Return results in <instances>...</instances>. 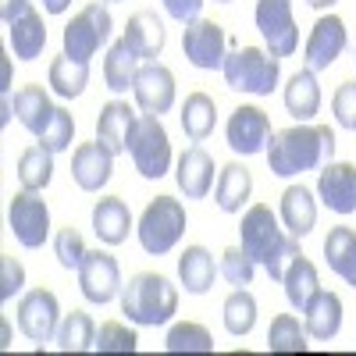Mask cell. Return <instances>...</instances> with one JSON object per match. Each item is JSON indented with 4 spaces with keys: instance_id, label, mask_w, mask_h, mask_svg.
I'll list each match as a JSON object with an SVG mask.
<instances>
[{
    "instance_id": "1",
    "label": "cell",
    "mask_w": 356,
    "mask_h": 356,
    "mask_svg": "<svg viewBox=\"0 0 356 356\" xmlns=\"http://www.w3.org/2000/svg\"><path fill=\"white\" fill-rule=\"evenodd\" d=\"M335 157V132L328 125H292L267 143V168L278 178H296L303 171L324 168Z\"/></svg>"
},
{
    "instance_id": "2",
    "label": "cell",
    "mask_w": 356,
    "mask_h": 356,
    "mask_svg": "<svg viewBox=\"0 0 356 356\" xmlns=\"http://www.w3.org/2000/svg\"><path fill=\"white\" fill-rule=\"evenodd\" d=\"M239 235H243V250L267 267V275L275 282L285 278L289 264L300 257V239L296 235H285V228H278V218L267 203H253L250 211L239 221Z\"/></svg>"
},
{
    "instance_id": "3",
    "label": "cell",
    "mask_w": 356,
    "mask_h": 356,
    "mask_svg": "<svg viewBox=\"0 0 356 356\" xmlns=\"http://www.w3.org/2000/svg\"><path fill=\"white\" fill-rule=\"evenodd\" d=\"M175 310H178V289L157 271H139L122 289V314L139 328L168 324Z\"/></svg>"
},
{
    "instance_id": "4",
    "label": "cell",
    "mask_w": 356,
    "mask_h": 356,
    "mask_svg": "<svg viewBox=\"0 0 356 356\" xmlns=\"http://www.w3.org/2000/svg\"><path fill=\"white\" fill-rule=\"evenodd\" d=\"M225 82L235 93H250V97H271L278 75H282V57H275L271 50H260V47H243V50H232L225 57Z\"/></svg>"
},
{
    "instance_id": "5",
    "label": "cell",
    "mask_w": 356,
    "mask_h": 356,
    "mask_svg": "<svg viewBox=\"0 0 356 356\" xmlns=\"http://www.w3.org/2000/svg\"><path fill=\"white\" fill-rule=\"evenodd\" d=\"M186 207L182 200L175 196H157L146 203V211L139 214V246L150 253V257H164L178 246V239L186 235Z\"/></svg>"
},
{
    "instance_id": "6",
    "label": "cell",
    "mask_w": 356,
    "mask_h": 356,
    "mask_svg": "<svg viewBox=\"0 0 356 356\" xmlns=\"http://www.w3.org/2000/svg\"><path fill=\"white\" fill-rule=\"evenodd\" d=\"M132 164L143 178H164L171 168V139L157 114H139V122L129 139Z\"/></svg>"
},
{
    "instance_id": "7",
    "label": "cell",
    "mask_w": 356,
    "mask_h": 356,
    "mask_svg": "<svg viewBox=\"0 0 356 356\" xmlns=\"http://www.w3.org/2000/svg\"><path fill=\"white\" fill-rule=\"evenodd\" d=\"M111 11L104 4H86L68 25H65V54L75 57V61H89V57H97V50L111 40Z\"/></svg>"
},
{
    "instance_id": "8",
    "label": "cell",
    "mask_w": 356,
    "mask_h": 356,
    "mask_svg": "<svg viewBox=\"0 0 356 356\" xmlns=\"http://www.w3.org/2000/svg\"><path fill=\"white\" fill-rule=\"evenodd\" d=\"M8 228L15 232V239L25 250H40L50 235V207L40 193L22 189L8 203Z\"/></svg>"
},
{
    "instance_id": "9",
    "label": "cell",
    "mask_w": 356,
    "mask_h": 356,
    "mask_svg": "<svg viewBox=\"0 0 356 356\" xmlns=\"http://www.w3.org/2000/svg\"><path fill=\"white\" fill-rule=\"evenodd\" d=\"M253 18L275 57H292L300 50V25L292 18V0H257Z\"/></svg>"
},
{
    "instance_id": "10",
    "label": "cell",
    "mask_w": 356,
    "mask_h": 356,
    "mask_svg": "<svg viewBox=\"0 0 356 356\" xmlns=\"http://www.w3.org/2000/svg\"><path fill=\"white\" fill-rule=\"evenodd\" d=\"M57 328H61V303L50 289H33L22 296L18 303V332L36 342L47 346L50 339H57Z\"/></svg>"
},
{
    "instance_id": "11",
    "label": "cell",
    "mask_w": 356,
    "mask_h": 356,
    "mask_svg": "<svg viewBox=\"0 0 356 356\" xmlns=\"http://www.w3.org/2000/svg\"><path fill=\"white\" fill-rule=\"evenodd\" d=\"M228 50V36L225 29L211 18H196L182 29V54L189 57L193 68H203V72H214L225 65V54Z\"/></svg>"
},
{
    "instance_id": "12",
    "label": "cell",
    "mask_w": 356,
    "mask_h": 356,
    "mask_svg": "<svg viewBox=\"0 0 356 356\" xmlns=\"http://www.w3.org/2000/svg\"><path fill=\"white\" fill-rule=\"evenodd\" d=\"M79 289L89 303H111L114 296H122V267H118V260L107 253V250H89L82 267H79Z\"/></svg>"
},
{
    "instance_id": "13",
    "label": "cell",
    "mask_w": 356,
    "mask_h": 356,
    "mask_svg": "<svg viewBox=\"0 0 356 356\" xmlns=\"http://www.w3.org/2000/svg\"><path fill=\"white\" fill-rule=\"evenodd\" d=\"M225 139H228L232 150L243 154V157L264 154L267 143H271V118H267V111H260L253 104L235 107L228 125H225Z\"/></svg>"
},
{
    "instance_id": "14",
    "label": "cell",
    "mask_w": 356,
    "mask_h": 356,
    "mask_svg": "<svg viewBox=\"0 0 356 356\" xmlns=\"http://www.w3.org/2000/svg\"><path fill=\"white\" fill-rule=\"evenodd\" d=\"M349 36H346V22L339 15H321L310 29V40L303 47V65L310 72H324V68H332L342 50H346Z\"/></svg>"
},
{
    "instance_id": "15",
    "label": "cell",
    "mask_w": 356,
    "mask_h": 356,
    "mask_svg": "<svg viewBox=\"0 0 356 356\" xmlns=\"http://www.w3.org/2000/svg\"><path fill=\"white\" fill-rule=\"evenodd\" d=\"M114 175V150L97 143H79L72 154V178L82 193H100Z\"/></svg>"
},
{
    "instance_id": "16",
    "label": "cell",
    "mask_w": 356,
    "mask_h": 356,
    "mask_svg": "<svg viewBox=\"0 0 356 356\" xmlns=\"http://www.w3.org/2000/svg\"><path fill=\"white\" fill-rule=\"evenodd\" d=\"M132 93H136V104L143 114H168L175 107V75L171 68L157 65V61H146L136 75V86H132Z\"/></svg>"
},
{
    "instance_id": "17",
    "label": "cell",
    "mask_w": 356,
    "mask_h": 356,
    "mask_svg": "<svg viewBox=\"0 0 356 356\" xmlns=\"http://www.w3.org/2000/svg\"><path fill=\"white\" fill-rule=\"evenodd\" d=\"M317 196L335 214H356V168L346 161H328L317 175Z\"/></svg>"
},
{
    "instance_id": "18",
    "label": "cell",
    "mask_w": 356,
    "mask_h": 356,
    "mask_svg": "<svg viewBox=\"0 0 356 356\" xmlns=\"http://www.w3.org/2000/svg\"><path fill=\"white\" fill-rule=\"evenodd\" d=\"M175 182L186 200H203L214 186V157L203 146H189L175 164Z\"/></svg>"
},
{
    "instance_id": "19",
    "label": "cell",
    "mask_w": 356,
    "mask_h": 356,
    "mask_svg": "<svg viewBox=\"0 0 356 356\" xmlns=\"http://www.w3.org/2000/svg\"><path fill=\"white\" fill-rule=\"evenodd\" d=\"M139 122V114L125 104V100H111L100 107V118H97V139L104 146H111L114 154H129V139H132V129Z\"/></svg>"
},
{
    "instance_id": "20",
    "label": "cell",
    "mask_w": 356,
    "mask_h": 356,
    "mask_svg": "<svg viewBox=\"0 0 356 356\" xmlns=\"http://www.w3.org/2000/svg\"><path fill=\"white\" fill-rule=\"evenodd\" d=\"M93 232L104 246H122L132 232V214L122 196H104L93 207Z\"/></svg>"
},
{
    "instance_id": "21",
    "label": "cell",
    "mask_w": 356,
    "mask_h": 356,
    "mask_svg": "<svg viewBox=\"0 0 356 356\" xmlns=\"http://www.w3.org/2000/svg\"><path fill=\"white\" fill-rule=\"evenodd\" d=\"M303 324H307V335L317 339V342H328L342 332V300L335 292H324L317 289V296L303 307Z\"/></svg>"
},
{
    "instance_id": "22",
    "label": "cell",
    "mask_w": 356,
    "mask_h": 356,
    "mask_svg": "<svg viewBox=\"0 0 356 356\" xmlns=\"http://www.w3.org/2000/svg\"><path fill=\"white\" fill-rule=\"evenodd\" d=\"M253 196V175L246 164L232 161L218 171V186H214V203L221 207L225 214H239L246 200Z\"/></svg>"
},
{
    "instance_id": "23",
    "label": "cell",
    "mask_w": 356,
    "mask_h": 356,
    "mask_svg": "<svg viewBox=\"0 0 356 356\" xmlns=\"http://www.w3.org/2000/svg\"><path fill=\"white\" fill-rule=\"evenodd\" d=\"M125 43L139 54V61H157L164 43H168V33H164V22L154 15V11H139L129 18L125 25Z\"/></svg>"
},
{
    "instance_id": "24",
    "label": "cell",
    "mask_w": 356,
    "mask_h": 356,
    "mask_svg": "<svg viewBox=\"0 0 356 356\" xmlns=\"http://www.w3.org/2000/svg\"><path fill=\"white\" fill-rule=\"evenodd\" d=\"M11 111H15V118H18V125L29 129V132L40 139L43 129L50 125V118H54L57 107L50 104V97H47L43 86H22L18 93H15V100H11Z\"/></svg>"
},
{
    "instance_id": "25",
    "label": "cell",
    "mask_w": 356,
    "mask_h": 356,
    "mask_svg": "<svg viewBox=\"0 0 356 356\" xmlns=\"http://www.w3.org/2000/svg\"><path fill=\"white\" fill-rule=\"evenodd\" d=\"M8 43L15 50L18 61H36L47 47V25H43V15L36 8H29L22 18H15L8 25Z\"/></svg>"
},
{
    "instance_id": "26",
    "label": "cell",
    "mask_w": 356,
    "mask_h": 356,
    "mask_svg": "<svg viewBox=\"0 0 356 356\" xmlns=\"http://www.w3.org/2000/svg\"><path fill=\"white\" fill-rule=\"evenodd\" d=\"M282 225L289 235L303 239V235L314 232L317 225V203H314V193L307 186H289L282 193Z\"/></svg>"
},
{
    "instance_id": "27",
    "label": "cell",
    "mask_w": 356,
    "mask_h": 356,
    "mask_svg": "<svg viewBox=\"0 0 356 356\" xmlns=\"http://www.w3.org/2000/svg\"><path fill=\"white\" fill-rule=\"evenodd\" d=\"M285 111L296 118V122H310V118L321 111V86H317V72L303 68V72H296L285 86Z\"/></svg>"
},
{
    "instance_id": "28",
    "label": "cell",
    "mask_w": 356,
    "mask_h": 356,
    "mask_svg": "<svg viewBox=\"0 0 356 356\" xmlns=\"http://www.w3.org/2000/svg\"><path fill=\"white\" fill-rule=\"evenodd\" d=\"M214 275H218V264H214L211 250H203V246H186V253L178 257V282L186 285L189 296L211 292Z\"/></svg>"
},
{
    "instance_id": "29",
    "label": "cell",
    "mask_w": 356,
    "mask_h": 356,
    "mask_svg": "<svg viewBox=\"0 0 356 356\" xmlns=\"http://www.w3.org/2000/svg\"><path fill=\"white\" fill-rule=\"evenodd\" d=\"M139 54L125 43V40H118L107 57H104V82L111 93H129V89L136 86V75H139Z\"/></svg>"
},
{
    "instance_id": "30",
    "label": "cell",
    "mask_w": 356,
    "mask_h": 356,
    "mask_svg": "<svg viewBox=\"0 0 356 356\" xmlns=\"http://www.w3.org/2000/svg\"><path fill=\"white\" fill-rule=\"evenodd\" d=\"M324 257H328V267L346 282L356 289V232L349 225H339L328 232V239H324Z\"/></svg>"
},
{
    "instance_id": "31",
    "label": "cell",
    "mask_w": 356,
    "mask_h": 356,
    "mask_svg": "<svg viewBox=\"0 0 356 356\" xmlns=\"http://www.w3.org/2000/svg\"><path fill=\"white\" fill-rule=\"evenodd\" d=\"M282 285H285V300H289V307H292V310H303V307L314 300V296H317V289H321L317 267L300 253V257L289 264V271H285Z\"/></svg>"
},
{
    "instance_id": "32",
    "label": "cell",
    "mask_w": 356,
    "mask_h": 356,
    "mask_svg": "<svg viewBox=\"0 0 356 356\" xmlns=\"http://www.w3.org/2000/svg\"><path fill=\"white\" fill-rule=\"evenodd\" d=\"M89 86V61H75L61 50V57L50 61V89L65 100H75L82 97V89Z\"/></svg>"
},
{
    "instance_id": "33",
    "label": "cell",
    "mask_w": 356,
    "mask_h": 356,
    "mask_svg": "<svg viewBox=\"0 0 356 356\" xmlns=\"http://www.w3.org/2000/svg\"><path fill=\"white\" fill-rule=\"evenodd\" d=\"M218 125V104L207 93H189L182 104V132L193 143H203Z\"/></svg>"
},
{
    "instance_id": "34",
    "label": "cell",
    "mask_w": 356,
    "mask_h": 356,
    "mask_svg": "<svg viewBox=\"0 0 356 356\" xmlns=\"http://www.w3.org/2000/svg\"><path fill=\"white\" fill-rule=\"evenodd\" d=\"M54 178V150H47L43 143L29 146V150L18 157V182L22 189H33V193H43Z\"/></svg>"
},
{
    "instance_id": "35",
    "label": "cell",
    "mask_w": 356,
    "mask_h": 356,
    "mask_svg": "<svg viewBox=\"0 0 356 356\" xmlns=\"http://www.w3.org/2000/svg\"><path fill=\"white\" fill-rule=\"evenodd\" d=\"M307 324H300V317L292 314H278L267 328V349L271 353H307L310 342H307Z\"/></svg>"
},
{
    "instance_id": "36",
    "label": "cell",
    "mask_w": 356,
    "mask_h": 356,
    "mask_svg": "<svg viewBox=\"0 0 356 356\" xmlns=\"http://www.w3.org/2000/svg\"><path fill=\"white\" fill-rule=\"evenodd\" d=\"M93 346H97V324H93V317L82 314V310H72L61 321V328H57V349H61V353H86Z\"/></svg>"
},
{
    "instance_id": "37",
    "label": "cell",
    "mask_w": 356,
    "mask_h": 356,
    "mask_svg": "<svg viewBox=\"0 0 356 356\" xmlns=\"http://www.w3.org/2000/svg\"><path fill=\"white\" fill-rule=\"evenodd\" d=\"M253 324H257V300H253V292L250 289H235L225 300V332L235 335V339H243V335L253 332Z\"/></svg>"
},
{
    "instance_id": "38",
    "label": "cell",
    "mask_w": 356,
    "mask_h": 356,
    "mask_svg": "<svg viewBox=\"0 0 356 356\" xmlns=\"http://www.w3.org/2000/svg\"><path fill=\"white\" fill-rule=\"evenodd\" d=\"M164 349L168 353H214V339H211V332H207L203 324L182 321V324H175V328L168 332Z\"/></svg>"
},
{
    "instance_id": "39",
    "label": "cell",
    "mask_w": 356,
    "mask_h": 356,
    "mask_svg": "<svg viewBox=\"0 0 356 356\" xmlns=\"http://www.w3.org/2000/svg\"><path fill=\"white\" fill-rule=\"evenodd\" d=\"M253 271H257V260H253L243 246H228V250L221 253L218 275H221L228 285H235V289H246V285L253 282Z\"/></svg>"
},
{
    "instance_id": "40",
    "label": "cell",
    "mask_w": 356,
    "mask_h": 356,
    "mask_svg": "<svg viewBox=\"0 0 356 356\" xmlns=\"http://www.w3.org/2000/svg\"><path fill=\"white\" fill-rule=\"evenodd\" d=\"M72 139H75V118L68 114V107H57L54 118H50V125L40 136V143L47 146V150L61 154V150H68V146H72Z\"/></svg>"
},
{
    "instance_id": "41",
    "label": "cell",
    "mask_w": 356,
    "mask_h": 356,
    "mask_svg": "<svg viewBox=\"0 0 356 356\" xmlns=\"http://www.w3.org/2000/svg\"><path fill=\"white\" fill-rule=\"evenodd\" d=\"M54 253H57V264H61L65 271H79L89 250H86V243H82V235L68 225V228H61V232L54 235Z\"/></svg>"
},
{
    "instance_id": "42",
    "label": "cell",
    "mask_w": 356,
    "mask_h": 356,
    "mask_svg": "<svg viewBox=\"0 0 356 356\" xmlns=\"http://www.w3.org/2000/svg\"><path fill=\"white\" fill-rule=\"evenodd\" d=\"M93 349H97V353H136V349H139V339H136L132 328H125V324L107 321V324H100Z\"/></svg>"
},
{
    "instance_id": "43",
    "label": "cell",
    "mask_w": 356,
    "mask_h": 356,
    "mask_svg": "<svg viewBox=\"0 0 356 356\" xmlns=\"http://www.w3.org/2000/svg\"><path fill=\"white\" fill-rule=\"evenodd\" d=\"M332 114L335 122L349 132H356V82H342L332 97Z\"/></svg>"
},
{
    "instance_id": "44",
    "label": "cell",
    "mask_w": 356,
    "mask_h": 356,
    "mask_svg": "<svg viewBox=\"0 0 356 356\" xmlns=\"http://www.w3.org/2000/svg\"><path fill=\"white\" fill-rule=\"evenodd\" d=\"M25 289V267L8 257V253H0V303H8L15 292Z\"/></svg>"
},
{
    "instance_id": "45",
    "label": "cell",
    "mask_w": 356,
    "mask_h": 356,
    "mask_svg": "<svg viewBox=\"0 0 356 356\" xmlns=\"http://www.w3.org/2000/svg\"><path fill=\"white\" fill-rule=\"evenodd\" d=\"M161 4H164V11H168L175 22L189 25V22H196V18H200V11H203L207 0H161Z\"/></svg>"
},
{
    "instance_id": "46",
    "label": "cell",
    "mask_w": 356,
    "mask_h": 356,
    "mask_svg": "<svg viewBox=\"0 0 356 356\" xmlns=\"http://www.w3.org/2000/svg\"><path fill=\"white\" fill-rule=\"evenodd\" d=\"M29 8H33L29 0H0V18H4V25H11V22L22 18Z\"/></svg>"
},
{
    "instance_id": "47",
    "label": "cell",
    "mask_w": 356,
    "mask_h": 356,
    "mask_svg": "<svg viewBox=\"0 0 356 356\" xmlns=\"http://www.w3.org/2000/svg\"><path fill=\"white\" fill-rule=\"evenodd\" d=\"M72 8V0H43V11L47 15H65Z\"/></svg>"
},
{
    "instance_id": "48",
    "label": "cell",
    "mask_w": 356,
    "mask_h": 356,
    "mask_svg": "<svg viewBox=\"0 0 356 356\" xmlns=\"http://www.w3.org/2000/svg\"><path fill=\"white\" fill-rule=\"evenodd\" d=\"M310 8H317V11H324V8H332V4H339V0H307Z\"/></svg>"
},
{
    "instance_id": "49",
    "label": "cell",
    "mask_w": 356,
    "mask_h": 356,
    "mask_svg": "<svg viewBox=\"0 0 356 356\" xmlns=\"http://www.w3.org/2000/svg\"><path fill=\"white\" fill-rule=\"evenodd\" d=\"M218 4H232V0H218Z\"/></svg>"
},
{
    "instance_id": "50",
    "label": "cell",
    "mask_w": 356,
    "mask_h": 356,
    "mask_svg": "<svg viewBox=\"0 0 356 356\" xmlns=\"http://www.w3.org/2000/svg\"><path fill=\"white\" fill-rule=\"evenodd\" d=\"M107 4H118V0H107Z\"/></svg>"
}]
</instances>
